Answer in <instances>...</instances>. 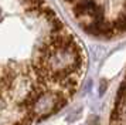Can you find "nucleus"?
<instances>
[{
  "label": "nucleus",
  "mask_w": 126,
  "mask_h": 125,
  "mask_svg": "<svg viewBox=\"0 0 126 125\" xmlns=\"http://www.w3.org/2000/svg\"><path fill=\"white\" fill-rule=\"evenodd\" d=\"M26 1H27V4H30V6H41L44 0H26Z\"/></svg>",
  "instance_id": "1"
},
{
  "label": "nucleus",
  "mask_w": 126,
  "mask_h": 125,
  "mask_svg": "<svg viewBox=\"0 0 126 125\" xmlns=\"http://www.w3.org/2000/svg\"><path fill=\"white\" fill-rule=\"evenodd\" d=\"M67 1H74V0H67Z\"/></svg>",
  "instance_id": "2"
}]
</instances>
